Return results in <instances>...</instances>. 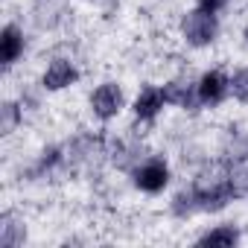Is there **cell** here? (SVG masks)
<instances>
[{
  "mask_svg": "<svg viewBox=\"0 0 248 248\" xmlns=\"http://www.w3.org/2000/svg\"><path fill=\"white\" fill-rule=\"evenodd\" d=\"M181 30H184L187 44H193V47H204V44H210V41L216 38V30H219V27H216L213 12H207V9H196V12H187Z\"/></svg>",
  "mask_w": 248,
  "mask_h": 248,
  "instance_id": "cell-2",
  "label": "cell"
},
{
  "mask_svg": "<svg viewBox=\"0 0 248 248\" xmlns=\"http://www.w3.org/2000/svg\"><path fill=\"white\" fill-rule=\"evenodd\" d=\"M196 88H199V102H204V105H219V102L225 99L231 82H228L219 70H210V73L202 76V82H199Z\"/></svg>",
  "mask_w": 248,
  "mask_h": 248,
  "instance_id": "cell-5",
  "label": "cell"
},
{
  "mask_svg": "<svg viewBox=\"0 0 248 248\" xmlns=\"http://www.w3.org/2000/svg\"><path fill=\"white\" fill-rule=\"evenodd\" d=\"M236 239H239V231L233 225H222L199 236V245H236Z\"/></svg>",
  "mask_w": 248,
  "mask_h": 248,
  "instance_id": "cell-13",
  "label": "cell"
},
{
  "mask_svg": "<svg viewBox=\"0 0 248 248\" xmlns=\"http://www.w3.org/2000/svg\"><path fill=\"white\" fill-rule=\"evenodd\" d=\"M228 0H199V9H207V12H219Z\"/></svg>",
  "mask_w": 248,
  "mask_h": 248,
  "instance_id": "cell-17",
  "label": "cell"
},
{
  "mask_svg": "<svg viewBox=\"0 0 248 248\" xmlns=\"http://www.w3.org/2000/svg\"><path fill=\"white\" fill-rule=\"evenodd\" d=\"M64 15V0H35V24L41 30H53Z\"/></svg>",
  "mask_w": 248,
  "mask_h": 248,
  "instance_id": "cell-6",
  "label": "cell"
},
{
  "mask_svg": "<svg viewBox=\"0 0 248 248\" xmlns=\"http://www.w3.org/2000/svg\"><path fill=\"white\" fill-rule=\"evenodd\" d=\"M161 93H164V102H172V105H181V108L196 105V93H193L190 82H170V85H164Z\"/></svg>",
  "mask_w": 248,
  "mask_h": 248,
  "instance_id": "cell-11",
  "label": "cell"
},
{
  "mask_svg": "<svg viewBox=\"0 0 248 248\" xmlns=\"http://www.w3.org/2000/svg\"><path fill=\"white\" fill-rule=\"evenodd\" d=\"M0 111H3V123H0V132H3V135H9V132L18 126L21 111H18V105H12V102H6L3 108H0Z\"/></svg>",
  "mask_w": 248,
  "mask_h": 248,
  "instance_id": "cell-16",
  "label": "cell"
},
{
  "mask_svg": "<svg viewBox=\"0 0 248 248\" xmlns=\"http://www.w3.org/2000/svg\"><path fill=\"white\" fill-rule=\"evenodd\" d=\"M231 91L239 102H248V70H236L231 79Z\"/></svg>",
  "mask_w": 248,
  "mask_h": 248,
  "instance_id": "cell-15",
  "label": "cell"
},
{
  "mask_svg": "<svg viewBox=\"0 0 248 248\" xmlns=\"http://www.w3.org/2000/svg\"><path fill=\"white\" fill-rule=\"evenodd\" d=\"M167 181H170V170L164 161H149L135 172V184L146 193H161L167 187Z\"/></svg>",
  "mask_w": 248,
  "mask_h": 248,
  "instance_id": "cell-4",
  "label": "cell"
},
{
  "mask_svg": "<svg viewBox=\"0 0 248 248\" xmlns=\"http://www.w3.org/2000/svg\"><path fill=\"white\" fill-rule=\"evenodd\" d=\"M245 41H248V30H245Z\"/></svg>",
  "mask_w": 248,
  "mask_h": 248,
  "instance_id": "cell-18",
  "label": "cell"
},
{
  "mask_svg": "<svg viewBox=\"0 0 248 248\" xmlns=\"http://www.w3.org/2000/svg\"><path fill=\"white\" fill-rule=\"evenodd\" d=\"M24 236H27V228L15 219V213H3V219H0V245L15 248L24 242Z\"/></svg>",
  "mask_w": 248,
  "mask_h": 248,
  "instance_id": "cell-10",
  "label": "cell"
},
{
  "mask_svg": "<svg viewBox=\"0 0 248 248\" xmlns=\"http://www.w3.org/2000/svg\"><path fill=\"white\" fill-rule=\"evenodd\" d=\"M91 108H93V114H96L99 120H111V117L123 108V91H120L117 85H111V82L99 85V88L93 91V96H91Z\"/></svg>",
  "mask_w": 248,
  "mask_h": 248,
  "instance_id": "cell-3",
  "label": "cell"
},
{
  "mask_svg": "<svg viewBox=\"0 0 248 248\" xmlns=\"http://www.w3.org/2000/svg\"><path fill=\"white\" fill-rule=\"evenodd\" d=\"M164 108V93L161 91H155V88H146L140 96H138V102H135V114H138V120H155V114Z\"/></svg>",
  "mask_w": 248,
  "mask_h": 248,
  "instance_id": "cell-9",
  "label": "cell"
},
{
  "mask_svg": "<svg viewBox=\"0 0 248 248\" xmlns=\"http://www.w3.org/2000/svg\"><path fill=\"white\" fill-rule=\"evenodd\" d=\"M193 193H196L202 210H222L233 199L231 178H228V167H222V164L204 167L196 175V181H193Z\"/></svg>",
  "mask_w": 248,
  "mask_h": 248,
  "instance_id": "cell-1",
  "label": "cell"
},
{
  "mask_svg": "<svg viewBox=\"0 0 248 248\" xmlns=\"http://www.w3.org/2000/svg\"><path fill=\"white\" fill-rule=\"evenodd\" d=\"M199 207V199H196V193L190 190V193H178L175 196V204H172V210L178 213V216H187V213H193Z\"/></svg>",
  "mask_w": 248,
  "mask_h": 248,
  "instance_id": "cell-14",
  "label": "cell"
},
{
  "mask_svg": "<svg viewBox=\"0 0 248 248\" xmlns=\"http://www.w3.org/2000/svg\"><path fill=\"white\" fill-rule=\"evenodd\" d=\"M76 79V70H73V64L70 62H53L50 67H47V73H44V85L50 88V91H62V88H67L70 82Z\"/></svg>",
  "mask_w": 248,
  "mask_h": 248,
  "instance_id": "cell-8",
  "label": "cell"
},
{
  "mask_svg": "<svg viewBox=\"0 0 248 248\" xmlns=\"http://www.w3.org/2000/svg\"><path fill=\"white\" fill-rule=\"evenodd\" d=\"M24 53V38L18 32V27H6L3 35H0V59H3V64H15L18 56Z\"/></svg>",
  "mask_w": 248,
  "mask_h": 248,
  "instance_id": "cell-7",
  "label": "cell"
},
{
  "mask_svg": "<svg viewBox=\"0 0 248 248\" xmlns=\"http://www.w3.org/2000/svg\"><path fill=\"white\" fill-rule=\"evenodd\" d=\"M228 178H231L233 196H248V155L236 158L233 167H228Z\"/></svg>",
  "mask_w": 248,
  "mask_h": 248,
  "instance_id": "cell-12",
  "label": "cell"
}]
</instances>
